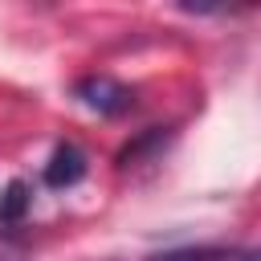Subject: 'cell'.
I'll return each instance as SVG.
<instances>
[{"mask_svg":"<svg viewBox=\"0 0 261 261\" xmlns=\"http://www.w3.org/2000/svg\"><path fill=\"white\" fill-rule=\"evenodd\" d=\"M73 94L82 98V106H90V110H98V114H106V118L126 114V110L135 106V90L122 86V82H114V77H106V73L82 77V82L73 86Z\"/></svg>","mask_w":261,"mask_h":261,"instance_id":"1","label":"cell"},{"mask_svg":"<svg viewBox=\"0 0 261 261\" xmlns=\"http://www.w3.org/2000/svg\"><path fill=\"white\" fill-rule=\"evenodd\" d=\"M86 171H90L86 151H82L77 143H57L53 155H49V163H45V171H41V179H45L49 188H73Z\"/></svg>","mask_w":261,"mask_h":261,"instance_id":"2","label":"cell"},{"mask_svg":"<svg viewBox=\"0 0 261 261\" xmlns=\"http://www.w3.org/2000/svg\"><path fill=\"white\" fill-rule=\"evenodd\" d=\"M151 261H257L253 249H216V245H200V249H171L159 253Z\"/></svg>","mask_w":261,"mask_h":261,"instance_id":"3","label":"cell"},{"mask_svg":"<svg viewBox=\"0 0 261 261\" xmlns=\"http://www.w3.org/2000/svg\"><path fill=\"white\" fill-rule=\"evenodd\" d=\"M33 204V188L24 179H12L4 192H0V224H20L24 212Z\"/></svg>","mask_w":261,"mask_h":261,"instance_id":"4","label":"cell"},{"mask_svg":"<svg viewBox=\"0 0 261 261\" xmlns=\"http://www.w3.org/2000/svg\"><path fill=\"white\" fill-rule=\"evenodd\" d=\"M167 139H171V135H167L163 126H151V130H143L139 139H130V143H126V147L118 151V167H135V163H139V159H143L147 151H155V147H163Z\"/></svg>","mask_w":261,"mask_h":261,"instance_id":"5","label":"cell"},{"mask_svg":"<svg viewBox=\"0 0 261 261\" xmlns=\"http://www.w3.org/2000/svg\"><path fill=\"white\" fill-rule=\"evenodd\" d=\"M24 253V245L20 241H12V237H0V261H16Z\"/></svg>","mask_w":261,"mask_h":261,"instance_id":"6","label":"cell"}]
</instances>
